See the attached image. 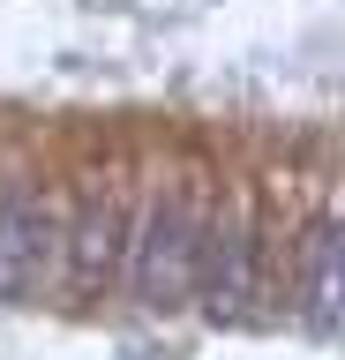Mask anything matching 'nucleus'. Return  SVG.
Here are the masks:
<instances>
[{
  "instance_id": "obj_1",
  "label": "nucleus",
  "mask_w": 345,
  "mask_h": 360,
  "mask_svg": "<svg viewBox=\"0 0 345 360\" xmlns=\"http://www.w3.org/2000/svg\"><path fill=\"white\" fill-rule=\"evenodd\" d=\"M195 248H203V225L181 195H165L150 218L136 225L128 240V285H136L143 308H173L188 285H195Z\"/></svg>"
},
{
  "instance_id": "obj_2",
  "label": "nucleus",
  "mask_w": 345,
  "mask_h": 360,
  "mask_svg": "<svg viewBox=\"0 0 345 360\" xmlns=\"http://www.w3.org/2000/svg\"><path fill=\"white\" fill-rule=\"evenodd\" d=\"M53 248H60V233H53L46 195H8L0 202V300H30L46 285Z\"/></svg>"
},
{
  "instance_id": "obj_3",
  "label": "nucleus",
  "mask_w": 345,
  "mask_h": 360,
  "mask_svg": "<svg viewBox=\"0 0 345 360\" xmlns=\"http://www.w3.org/2000/svg\"><path fill=\"white\" fill-rule=\"evenodd\" d=\"M195 285H203V315L210 323H233L248 308V285H255V248H248V225L226 218L195 248Z\"/></svg>"
},
{
  "instance_id": "obj_4",
  "label": "nucleus",
  "mask_w": 345,
  "mask_h": 360,
  "mask_svg": "<svg viewBox=\"0 0 345 360\" xmlns=\"http://www.w3.org/2000/svg\"><path fill=\"white\" fill-rule=\"evenodd\" d=\"M120 255H128V218H120L113 195H98L91 210H83V225H75V285L83 292L105 285L120 270Z\"/></svg>"
},
{
  "instance_id": "obj_5",
  "label": "nucleus",
  "mask_w": 345,
  "mask_h": 360,
  "mask_svg": "<svg viewBox=\"0 0 345 360\" xmlns=\"http://www.w3.org/2000/svg\"><path fill=\"white\" fill-rule=\"evenodd\" d=\"M308 323L315 330L345 323V218L315 225V240H308Z\"/></svg>"
}]
</instances>
